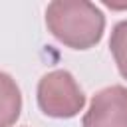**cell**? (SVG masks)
<instances>
[{"mask_svg": "<svg viewBox=\"0 0 127 127\" xmlns=\"http://www.w3.org/2000/svg\"><path fill=\"white\" fill-rule=\"evenodd\" d=\"M48 32L71 50L97 46L105 32V14L87 0H54L46 8Z\"/></svg>", "mask_w": 127, "mask_h": 127, "instance_id": "obj_1", "label": "cell"}, {"mask_svg": "<svg viewBox=\"0 0 127 127\" xmlns=\"http://www.w3.org/2000/svg\"><path fill=\"white\" fill-rule=\"evenodd\" d=\"M38 107L54 119H71L85 105V93L67 69H54L38 81Z\"/></svg>", "mask_w": 127, "mask_h": 127, "instance_id": "obj_2", "label": "cell"}, {"mask_svg": "<svg viewBox=\"0 0 127 127\" xmlns=\"http://www.w3.org/2000/svg\"><path fill=\"white\" fill-rule=\"evenodd\" d=\"M81 127H127V87L109 85L99 89L91 97Z\"/></svg>", "mask_w": 127, "mask_h": 127, "instance_id": "obj_3", "label": "cell"}, {"mask_svg": "<svg viewBox=\"0 0 127 127\" xmlns=\"http://www.w3.org/2000/svg\"><path fill=\"white\" fill-rule=\"evenodd\" d=\"M22 111V93L16 79L0 71V127H12Z\"/></svg>", "mask_w": 127, "mask_h": 127, "instance_id": "obj_4", "label": "cell"}, {"mask_svg": "<svg viewBox=\"0 0 127 127\" xmlns=\"http://www.w3.org/2000/svg\"><path fill=\"white\" fill-rule=\"evenodd\" d=\"M109 50L121 77L127 79V20H121L113 26L109 38Z\"/></svg>", "mask_w": 127, "mask_h": 127, "instance_id": "obj_5", "label": "cell"}]
</instances>
